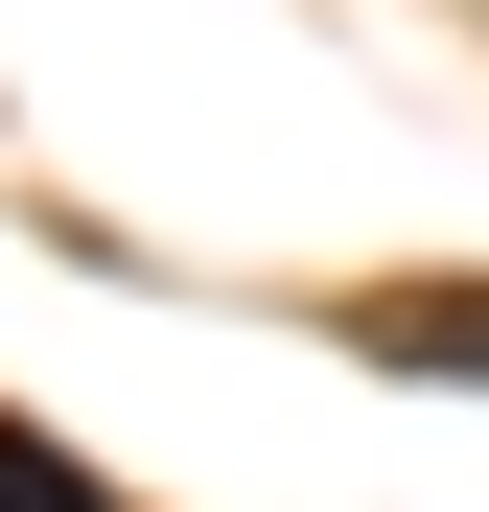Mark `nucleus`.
<instances>
[{
    "label": "nucleus",
    "instance_id": "obj_2",
    "mask_svg": "<svg viewBox=\"0 0 489 512\" xmlns=\"http://www.w3.org/2000/svg\"><path fill=\"white\" fill-rule=\"evenodd\" d=\"M0 512H117V489H94V466H70V443H47V419H0Z\"/></svg>",
    "mask_w": 489,
    "mask_h": 512
},
{
    "label": "nucleus",
    "instance_id": "obj_1",
    "mask_svg": "<svg viewBox=\"0 0 489 512\" xmlns=\"http://www.w3.org/2000/svg\"><path fill=\"white\" fill-rule=\"evenodd\" d=\"M350 350H373V373H489V280H396V303H350Z\"/></svg>",
    "mask_w": 489,
    "mask_h": 512
}]
</instances>
